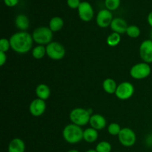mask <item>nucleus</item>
<instances>
[{"instance_id":"obj_1","label":"nucleus","mask_w":152,"mask_h":152,"mask_svg":"<svg viewBox=\"0 0 152 152\" xmlns=\"http://www.w3.org/2000/svg\"><path fill=\"white\" fill-rule=\"evenodd\" d=\"M10 42L11 48L15 52L23 54L29 52L32 48L34 39L32 34L27 31H19L10 37Z\"/></svg>"},{"instance_id":"obj_2","label":"nucleus","mask_w":152,"mask_h":152,"mask_svg":"<svg viewBox=\"0 0 152 152\" xmlns=\"http://www.w3.org/2000/svg\"><path fill=\"white\" fill-rule=\"evenodd\" d=\"M83 132L80 126L71 123L64 128L62 137L68 143L77 144L83 140Z\"/></svg>"},{"instance_id":"obj_3","label":"nucleus","mask_w":152,"mask_h":152,"mask_svg":"<svg viewBox=\"0 0 152 152\" xmlns=\"http://www.w3.org/2000/svg\"><path fill=\"white\" fill-rule=\"evenodd\" d=\"M91 110L83 108H74L70 112L69 118L73 124L77 126H85L89 123L91 117Z\"/></svg>"},{"instance_id":"obj_4","label":"nucleus","mask_w":152,"mask_h":152,"mask_svg":"<svg viewBox=\"0 0 152 152\" xmlns=\"http://www.w3.org/2000/svg\"><path fill=\"white\" fill-rule=\"evenodd\" d=\"M53 32L49 28V27L42 26L36 28L32 34V37L34 42L38 45H48L53 42Z\"/></svg>"},{"instance_id":"obj_5","label":"nucleus","mask_w":152,"mask_h":152,"mask_svg":"<svg viewBox=\"0 0 152 152\" xmlns=\"http://www.w3.org/2000/svg\"><path fill=\"white\" fill-rule=\"evenodd\" d=\"M65 47L58 42H51L46 45V54L53 60H60L65 56Z\"/></svg>"},{"instance_id":"obj_6","label":"nucleus","mask_w":152,"mask_h":152,"mask_svg":"<svg viewBox=\"0 0 152 152\" xmlns=\"http://www.w3.org/2000/svg\"><path fill=\"white\" fill-rule=\"evenodd\" d=\"M151 68L149 64L146 62H140L134 65L130 70V75L135 80H143L149 77Z\"/></svg>"},{"instance_id":"obj_7","label":"nucleus","mask_w":152,"mask_h":152,"mask_svg":"<svg viewBox=\"0 0 152 152\" xmlns=\"http://www.w3.org/2000/svg\"><path fill=\"white\" fill-rule=\"evenodd\" d=\"M120 143L125 147H132L136 143L137 136L135 132L130 128H123L118 135Z\"/></svg>"},{"instance_id":"obj_8","label":"nucleus","mask_w":152,"mask_h":152,"mask_svg":"<svg viewBox=\"0 0 152 152\" xmlns=\"http://www.w3.org/2000/svg\"><path fill=\"white\" fill-rule=\"evenodd\" d=\"M134 93V87L129 82H123L117 86L115 95L119 99L126 100L132 97Z\"/></svg>"},{"instance_id":"obj_9","label":"nucleus","mask_w":152,"mask_h":152,"mask_svg":"<svg viewBox=\"0 0 152 152\" xmlns=\"http://www.w3.org/2000/svg\"><path fill=\"white\" fill-rule=\"evenodd\" d=\"M77 10L80 19L83 22H90L94 16L93 7L88 1H82Z\"/></svg>"},{"instance_id":"obj_10","label":"nucleus","mask_w":152,"mask_h":152,"mask_svg":"<svg viewBox=\"0 0 152 152\" xmlns=\"http://www.w3.org/2000/svg\"><path fill=\"white\" fill-rule=\"evenodd\" d=\"M140 56L144 62H152V40L145 39L140 45Z\"/></svg>"},{"instance_id":"obj_11","label":"nucleus","mask_w":152,"mask_h":152,"mask_svg":"<svg viewBox=\"0 0 152 152\" xmlns=\"http://www.w3.org/2000/svg\"><path fill=\"white\" fill-rule=\"evenodd\" d=\"M113 19L114 18H113L112 13L108 9L100 10L96 16V24L98 26L102 28H105L110 26Z\"/></svg>"},{"instance_id":"obj_12","label":"nucleus","mask_w":152,"mask_h":152,"mask_svg":"<svg viewBox=\"0 0 152 152\" xmlns=\"http://www.w3.org/2000/svg\"><path fill=\"white\" fill-rule=\"evenodd\" d=\"M46 110V102L41 99H34L29 105V111L34 117L42 115Z\"/></svg>"},{"instance_id":"obj_13","label":"nucleus","mask_w":152,"mask_h":152,"mask_svg":"<svg viewBox=\"0 0 152 152\" xmlns=\"http://www.w3.org/2000/svg\"><path fill=\"white\" fill-rule=\"evenodd\" d=\"M128 27H129V25H128L126 21L120 17L114 18V19L111 22V25H110L111 31L119 34H123L126 33Z\"/></svg>"},{"instance_id":"obj_14","label":"nucleus","mask_w":152,"mask_h":152,"mask_svg":"<svg viewBox=\"0 0 152 152\" xmlns=\"http://www.w3.org/2000/svg\"><path fill=\"white\" fill-rule=\"evenodd\" d=\"M89 123H90L91 128L97 131H100L105 129L107 124V121L106 119L102 115L99 114H95L91 115Z\"/></svg>"},{"instance_id":"obj_15","label":"nucleus","mask_w":152,"mask_h":152,"mask_svg":"<svg viewBox=\"0 0 152 152\" xmlns=\"http://www.w3.org/2000/svg\"><path fill=\"white\" fill-rule=\"evenodd\" d=\"M15 25L20 31H26L30 27V20L25 14H19L15 19Z\"/></svg>"},{"instance_id":"obj_16","label":"nucleus","mask_w":152,"mask_h":152,"mask_svg":"<svg viewBox=\"0 0 152 152\" xmlns=\"http://www.w3.org/2000/svg\"><path fill=\"white\" fill-rule=\"evenodd\" d=\"M25 142L20 138H14L8 145V152H25Z\"/></svg>"},{"instance_id":"obj_17","label":"nucleus","mask_w":152,"mask_h":152,"mask_svg":"<svg viewBox=\"0 0 152 152\" xmlns=\"http://www.w3.org/2000/svg\"><path fill=\"white\" fill-rule=\"evenodd\" d=\"M36 94H37V98L45 101L50 96V88L48 85L44 84V83L38 85L36 88Z\"/></svg>"},{"instance_id":"obj_18","label":"nucleus","mask_w":152,"mask_h":152,"mask_svg":"<svg viewBox=\"0 0 152 152\" xmlns=\"http://www.w3.org/2000/svg\"><path fill=\"white\" fill-rule=\"evenodd\" d=\"M98 136H99L98 131L91 127L85 129L83 132V140L88 143H93L96 141Z\"/></svg>"},{"instance_id":"obj_19","label":"nucleus","mask_w":152,"mask_h":152,"mask_svg":"<svg viewBox=\"0 0 152 152\" xmlns=\"http://www.w3.org/2000/svg\"><path fill=\"white\" fill-rule=\"evenodd\" d=\"M64 26V21L59 16H54L51 18L49 22V28L54 32H58L61 31Z\"/></svg>"},{"instance_id":"obj_20","label":"nucleus","mask_w":152,"mask_h":152,"mask_svg":"<svg viewBox=\"0 0 152 152\" xmlns=\"http://www.w3.org/2000/svg\"><path fill=\"white\" fill-rule=\"evenodd\" d=\"M102 88L107 94H115L117 85L114 80L111 78H107L102 83Z\"/></svg>"},{"instance_id":"obj_21","label":"nucleus","mask_w":152,"mask_h":152,"mask_svg":"<svg viewBox=\"0 0 152 152\" xmlns=\"http://www.w3.org/2000/svg\"><path fill=\"white\" fill-rule=\"evenodd\" d=\"M121 41V36L117 33L112 32L108 36L106 39V42L110 47H115L117 45L120 44Z\"/></svg>"},{"instance_id":"obj_22","label":"nucleus","mask_w":152,"mask_h":152,"mask_svg":"<svg viewBox=\"0 0 152 152\" xmlns=\"http://www.w3.org/2000/svg\"><path fill=\"white\" fill-rule=\"evenodd\" d=\"M46 54V46L38 45L32 50V56L36 59H42Z\"/></svg>"},{"instance_id":"obj_23","label":"nucleus","mask_w":152,"mask_h":152,"mask_svg":"<svg viewBox=\"0 0 152 152\" xmlns=\"http://www.w3.org/2000/svg\"><path fill=\"white\" fill-rule=\"evenodd\" d=\"M140 33L141 31L139 27L134 25H129V26L128 27L126 34H127L129 37H131V38L135 39L140 37Z\"/></svg>"},{"instance_id":"obj_24","label":"nucleus","mask_w":152,"mask_h":152,"mask_svg":"<svg viewBox=\"0 0 152 152\" xmlns=\"http://www.w3.org/2000/svg\"><path fill=\"white\" fill-rule=\"evenodd\" d=\"M112 147L110 142L107 141H101L96 145V150L97 152H111Z\"/></svg>"},{"instance_id":"obj_25","label":"nucleus","mask_w":152,"mask_h":152,"mask_svg":"<svg viewBox=\"0 0 152 152\" xmlns=\"http://www.w3.org/2000/svg\"><path fill=\"white\" fill-rule=\"evenodd\" d=\"M121 129L120 125L117 123H112L108 126V132L112 136H118Z\"/></svg>"},{"instance_id":"obj_26","label":"nucleus","mask_w":152,"mask_h":152,"mask_svg":"<svg viewBox=\"0 0 152 152\" xmlns=\"http://www.w3.org/2000/svg\"><path fill=\"white\" fill-rule=\"evenodd\" d=\"M105 5L108 10L114 11L120 7V0H105Z\"/></svg>"},{"instance_id":"obj_27","label":"nucleus","mask_w":152,"mask_h":152,"mask_svg":"<svg viewBox=\"0 0 152 152\" xmlns=\"http://www.w3.org/2000/svg\"><path fill=\"white\" fill-rule=\"evenodd\" d=\"M10 48L11 46H10V39L6 38H2L0 39V51L6 53Z\"/></svg>"},{"instance_id":"obj_28","label":"nucleus","mask_w":152,"mask_h":152,"mask_svg":"<svg viewBox=\"0 0 152 152\" xmlns=\"http://www.w3.org/2000/svg\"><path fill=\"white\" fill-rule=\"evenodd\" d=\"M81 2L80 0H67V4L71 9H78Z\"/></svg>"},{"instance_id":"obj_29","label":"nucleus","mask_w":152,"mask_h":152,"mask_svg":"<svg viewBox=\"0 0 152 152\" xmlns=\"http://www.w3.org/2000/svg\"><path fill=\"white\" fill-rule=\"evenodd\" d=\"M4 2L7 7H15L19 3V0H4Z\"/></svg>"},{"instance_id":"obj_30","label":"nucleus","mask_w":152,"mask_h":152,"mask_svg":"<svg viewBox=\"0 0 152 152\" xmlns=\"http://www.w3.org/2000/svg\"><path fill=\"white\" fill-rule=\"evenodd\" d=\"M7 61V55L4 52L0 51V65L3 66Z\"/></svg>"},{"instance_id":"obj_31","label":"nucleus","mask_w":152,"mask_h":152,"mask_svg":"<svg viewBox=\"0 0 152 152\" xmlns=\"http://www.w3.org/2000/svg\"><path fill=\"white\" fill-rule=\"evenodd\" d=\"M147 21H148V25L152 28V11L148 13V16H147Z\"/></svg>"},{"instance_id":"obj_32","label":"nucleus","mask_w":152,"mask_h":152,"mask_svg":"<svg viewBox=\"0 0 152 152\" xmlns=\"http://www.w3.org/2000/svg\"><path fill=\"white\" fill-rule=\"evenodd\" d=\"M67 152H80V151H77V150L76 149H71V150H69V151H68Z\"/></svg>"},{"instance_id":"obj_33","label":"nucleus","mask_w":152,"mask_h":152,"mask_svg":"<svg viewBox=\"0 0 152 152\" xmlns=\"http://www.w3.org/2000/svg\"><path fill=\"white\" fill-rule=\"evenodd\" d=\"M86 152H97V151H96L95 149H89V150H88V151H86Z\"/></svg>"},{"instance_id":"obj_34","label":"nucleus","mask_w":152,"mask_h":152,"mask_svg":"<svg viewBox=\"0 0 152 152\" xmlns=\"http://www.w3.org/2000/svg\"><path fill=\"white\" fill-rule=\"evenodd\" d=\"M151 39L152 40V31H151Z\"/></svg>"},{"instance_id":"obj_35","label":"nucleus","mask_w":152,"mask_h":152,"mask_svg":"<svg viewBox=\"0 0 152 152\" xmlns=\"http://www.w3.org/2000/svg\"><path fill=\"white\" fill-rule=\"evenodd\" d=\"M115 152H120V151H115Z\"/></svg>"}]
</instances>
